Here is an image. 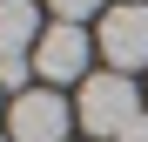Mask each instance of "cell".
I'll return each instance as SVG.
<instances>
[{
    "instance_id": "1",
    "label": "cell",
    "mask_w": 148,
    "mask_h": 142,
    "mask_svg": "<svg viewBox=\"0 0 148 142\" xmlns=\"http://www.w3.org/2000/svg\"><path fill=\"white\" fill-rule=\"evenodd\" d=\"M141 108H148V102L135 95V81L108 68V75H88V81H81V102H74V122H81L88 135H114V142H121V129H128V122H135Z\"/></svg>"
},
{
    "instance_id": "2",
    "label": "cell",
    "mask_w": 148,
    "mask_h": 142,
    "mask_svg": "<svg viewBox=\"0 0 148 142\" xmlns=\"http://www.w3.org/2000/svg\"><path fill=\"white\" fill-rule=\"evenodd\" d=\"M94 47L108 54L114 75H141L148 68V0H128V7H108L101 14V27H94Z\"/></svg>"
},
{
    "instance_id": "3",
    "label": "cell",
    "mask_w": 148,
    "mask_h": 142,
    "mask_svg": "<svg viewBox=\"0 0 148 142\" xmlns=\"http://www.w3.org/2000/svg\"><path fill=\"white\" fill-rule=\"evenodd\" d=\"M67 129H74V108L54 88H27L7 102V142H67Z\"/></svg>"
},
{
    "instance_id": "4",
    "label": "cell",
    "mask_w": 148,
    "mask_h": 142,
    "mask_svg": "<svg viewBox=\"0 0 148 142\" xmlns=\"http://www.w3.org/2000/svg\"><path fill=\"white\" fill-rule=\"evenodd\" d=\"M88 54H101L81 27H67V20H54V27L40 34V47H34V68L47 81H81L88 75Z\"/></svg>"
},
{
    "instance_id": "5",
    "label": "cell",
    "mask_w": 148,
    "mask_h": 142,
    "mask_svg": "<svg viewBox=\"0 0 148 142\" xmlns=\"http://www.w3.org/2000/svg\"><path fill=\"white\" fill-rule=\"evenodd\" d=\"M40 14H34V0H0V61H34V47H40Z\"/></svg>"
},
{
    "instance_id": "6",
    "label": "cell",
    "mask_w": 148,
    "mask_h": 142,
    "mask_svg": "<svg viewBox=\"0 0 148 142\" xmlns=\"http://www.w3.org/2000/svg\"><path fill=\"white\" fill-rule=\"evenodd\" d=\"M47 7H54V20H67V27H81V20L108 14V0H47Z\"/></svg>"
},
{
    "instance_id": "7",
    "label": "cell",
    "mask_w": 148,
    "mask_h": 142,
    "mask_svg": "<svg viewBox=\"0 0 148 142\" xmlns=\"http://www.w3.org/2000/svg\"><path fill=\"white\" fill-rule=\"evenodd\" d=\"M121 142H148V108L135 115V122H128V129H121Z\"/></svg>"
},
{
    "instance_id": "8",
    "label": "cell",
    "mask_w": 148,
    "mask_h": 142,
    "mask_svg": "<svg viewBox=\"0 0 148 142\" xmlns=\"http://www.w3.org/2000/svg\"><path fill=\"white\" fill-rule=\"evenodd\" d=\"M0 142H7V135H0Z\"/></svg>"
},
{
    "instance_id": "9",
    "label": "cell",
    "mask_w": 148,
    "mask_h": 142,
    "mask_svg": "<svg viewBox=\"0 0 148 142\" xmlns=\"http://www.w3.org/2000/svg\"><path fill=\"white\" fill-rule=\"evenodd\" d=\"M0 95H7V88H0Z\"/></svg>"
}]
</instances>
